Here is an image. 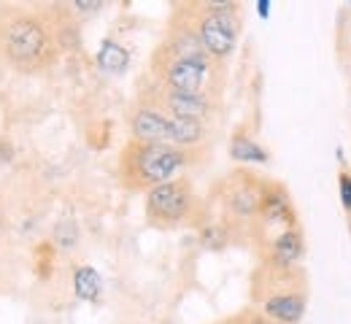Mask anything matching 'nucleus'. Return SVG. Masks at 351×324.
Wrapping results in <instances>:
<instances>
[{
    "instance_id": "6e6552de",
    "label": "nucleus",
    "mask_w": 351,
    "mask_h": 324,
    "mask_svg": "<svg viewBox=\"0 0 351 324\" xmlns=\"http://www.w3.org/2000/svg\"><path fill=\"white\" fill-rule=\"evenodd\" d=\"M135 103H143V105H152L157 111H162L165 116H173V119H203L208 122L219 105V97H211V95H181L173 92L152 79H146V84H141V90L135 95Z\"/></svg>"
},
{
    "instance_id": "f03ea898",
    "label": "nucleus",
    "mask_w": 351,
    "mask_h": 324,
    "mask_svg": "<svg viewBox=\"0 0 351 324\" xmlns=\"http://www.w3.org/2000/svg\"><path fill=\"white\" fill-rule=\"evenodd\" d=\"M203 151H186L171 143H141L128 140L117 160L119 184L128 192H149L154 186L176 179L181 171L192 168Z\"/></svg>"
},
{
    "instance_id": "4468645a",
    "label": "nucleus",
    "mask_w": 351,
    "mask_h": 324,
    "mask_svg": "<svg viewBox=\"0 0 351 324\" xmlns=\"http://www.w3.org/2000/svg\"><path fill=\"white\" fill-rule=\"evenodd\" d=\"M338 160H341V165H343V151H338ZM338 189H341V203H343L346 214L351 216V173L346 165H343L341 173H338Z\"/></svg>"
},
{
    "instance_id": "1a4fd4ad",
    "label": "nucleus",
    "mask_w": 351,
    "mask_h": 324,
    "mask_svg": "<svg viewBox=\"0 0 351 324\" xmlns=\"http://www.w3.org/2000/svg\"><path fill=\"white\" fill-rule=\"evenodd\" d=\"M260 249V262L273 265V268H298V262L303 260L306 251V240L300 227H289V230H278L273 235L263 238L257 243Z\"/></svg>"
},
{
    "instance_id": "39448f33",
    "label": "nucleus",
    "mask_w": 351,
    "mask_h": 324,
    "mask_svg": "<svg viewBox=\"0 0 351 324\" xmlns=\"http://www.w3.org/2000/svg\"><path fill=\"white\" fill-rule=\"evenodd\" d=\"M265 186H267V179L246 171V168L227 173L214 192V203L219 205L217 222H221L230 232L241 230V227L252 230L260 216V208H263Z\"/></svg>"
},
{
    "instance_id": "dca6fc26",
    "label": "nucleus",
    "mask_w": 351,
    "mask_h": 324,
    "mask_svg": "<svg viewBox=\"0 0 351 324\" xmlns=\"http://www.w3.org/2000/svg\"><path fill=\"white\" fill-rule=\"evenodd\" d=\"M257 8H260V16H267V14H270V3H267V0H260Z\"/></svg>"
},
{
    "instance_id": "f3484780",
    "label": "nucleus",
    "mask_w": 351,
    "mask_h": 324,
    "mask_svg": "<svg viewBox=\"0 0 351 324\" xmlns=\"http://www.w3.org/2000/svg\"><path fill=\"white\" fill-rule=\"evenodd\" d=\"M214 324H235V322H232V316H227V319H221V322H214Z\"/></svg>"
},
{
    "instance_id": "f257e3e1",
    "label": "nucleus",
    "mask_w": 351,
    "mask_h": 324,
    "mask_svg": "<svg viewBox=\"0 0 351 324\" xmlns=\"http://www.w3.org/2000/svg\"><path fill=\"white\" fill-rule=\"evenodd\" d=\"M65 16L60 8L3 5L0 8V54L22 73H41L62 54Z\"/></svg>"
},
{
    "instance_id": "0eeeda50",
    "label": "nucleus",
    "mask_w": 351,
    "mask_h": 324,
    "mask_svg": "<svg viewBox=\"0 0 351 324\" xmlns=\"http://www.w3.org/2000/svg\"><path fill=\"white\" fill-rule=\"evenodd\" d=\"M149 79L181 95H211L219 97L221 65H203L192 60H178L154 49L149 62Z\"/></svg>"
},
{
    "instance_id": "423d86ee",
    "label": "nucleus",
    "mask_w": 351,
    "mask_h": 324,
    "mask_svg": "<svg viewBox=\"0 0 351 324\" xmlns=\"http://www.w3.org/2000/svg\"><path fill=\"white\" fill-rule=\"evenodd\" d=\"M186 11L208 57L224 65V60L238 47L243 30L241 5L230 0H211V3H186Z\"/></svg>"
},
{
    "instance_id": "7ed1b4c3",
    "label": "nucleus",
    "mask_w": 351,
    "mask_h": 324,
    "mask_svg": "<svg viewBox=\"0 0 351 324\" xmlns=\"http://www.w3.org/2000/svg\"><path fill=\"white\" fill-rule=\"evenodd\" d=\"M252 303L276 324H300L306 316L308 286L300 268L263 265L252 273Z\"/></svg>"
},
{
    "instance_id": "9d476101",
    "label": "nucleus",
    "mask_w": 351,
    "mask_h": 324,
    "mask_svg": "<svg viewBox=\"0 0 351 324\" xmlns=\"http://www.w3.org/2000/svg\"><path fill=\"white\" fill-rule=\"evenodd\" d=\"M130 140L141 143H171V116H165L162 111L135 103L130 111Z\"/></svg>"
},
{
    "instance_id": "f8f14e48",
    "label": "nucleus",
    "mask_w": 351,
    "mask_h": 324,
    "mask_svg": "<svg viewBox=\"0 0 351 324\" xmlns=\"http://www.w3.org/2000/svg\"><path fill=\"white\" fill-rule=\"evenodd\" d=\"M97 65L106 73H125L130 65V51L114 38H106L97 49Z\"/></svg>"
},
{
    "instance_id": "20e7f679",
    "label": "nucleus",
    "mask_w": 351,
    "mask_h": 324,
    "mask_svg": "<svg viewBox=\"0 0 351 324\" xmlns=\"http://www.w3.org/2000/svg\"><path fill=\"white\" fill-rule=\"evenodd\" d=\"M143 214L152 227L176 230V227H203L208 219V205L195 192L186 176H176L165 184L154 186L143 197Z\"/></svg>"
},
{
    "instance_id": "ddd939ff",
    "label": "nucleus",
    "mask_w": 351,
    "mask_h": 324,
    "mask_svg": "<svg viewBox=\"0 0 351 324\" xmlns=\"http://www.w3.org/2000/svg\"><path fill=\"white\" fill-rule=\"evenodd\" d=\"M73 292L84 303H97L100 300V292H103V278H100V273L95 268H89V265L76 268V273H73Z\"/></svg>"
},
{
    "instance_id": "9b49d317",
    "label": "nucleus",
    "mask_w": 351,
    "mask_h": 324,
    "mask_svg": "<svg viewBox=\"0 0 351 324\" xmlns=\"http://www.w3.org/2000/svg\"><path fill=\"white\" fill-rule=\"evenodd\" d=\"M230 157L238 160V162H267L270 160L267 149H263L257 140L252 138L249 133H243V130L232 133V138H230Z\"/></svg>"
},
{
    "instance_id": "2eb2a0df",
    "label": "nucleus",
    "mask_w": 351,
    "mask_h": 324,
    "mask_svg": "<svg viewBox=\"0 0 351 324\" xmlns=\"http://www.w3.org/2000/svg\"><path fill=\"white\" fill-rule=\"evenodd\" d=\"M232 322L235 324H276L273 319H267L263 311H257L254 306H246V308H241L238 314H232Z\"/></svg>"
}]
</instances>
